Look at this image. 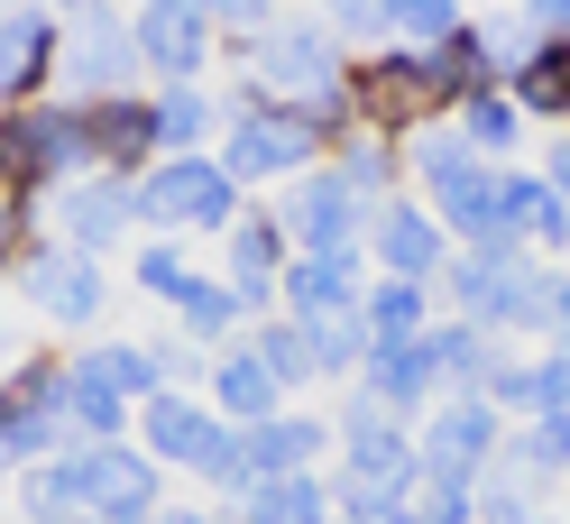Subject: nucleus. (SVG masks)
<instances>
[{
	"label": "nucleus",
	"mask_w": 570,
	"mask_h": 524,
	"mask_svg": "<svg viewBox=\"0 0 570 524\" xmlns=\"http://www.w3.org/2000/svg\"><path fill=\"white\" fill-rule=\"evenodd\" d=\"M75 175H92L75 101H38V111H0V202H38V212H47V194H65Z\"/></svg>",
	"instance_id": "f257e3e1"
},
{
	"label": "nucleus",
	"mask_w": 570,
	"mask_h": 524,
	"mask_svg": "<svg viewBox=\"0 0 570 524\" xmlns=\"http://www.w3.org/2000/svg\"><path fill=\"white\" fill-rule=\"evenodd\" d=\"M129 442L148 451L157 469H194V478H212V487H230V497H239V433L203 396H185V387L148 396V405L129 414Z\"/></svg>",
	"instance_id": "f03ea898"
},
{
	"label": "nucleus",
	"mask_w": 570,
	"mask_h": 524,
	"mask_svg": "<svg viewBox=\"0 0 570 524\" xmlns=\"http://www.w3.org/2000/svg\"><path fill=\"white\" fill-rule=\"evenodd\" d=\"M56 451H75V424H65V359L56 349H28V359L0 368V461L38 469Z\"/></svg>",
	"instance_id": "7ed1b4c3"
},
{
	"label": "nucleus",
	"mask_w": 570,
	"mask_h": 524,
	"mask_svg": "<svg viewBox=\"0 0 570 524\" xmlns=\"http://www.w3.org/2000/svg\"><path fill=\"white\" fill-rule=\"evenodd\" d=\"M313 148H323V138L304 129V111H276V101L239 92L222 111V148H212V166H222L230 185H285V175H313Z\"/></svg>",
	"instance_id": "20e7f679"
},
{
	"label": "nucleus",
	"mask_w": 570,
	"mask_h": 524,
	"mask_svg": "<svg viewBox=\"0 0 570 524\" xmlns=\"http://www.w3.org/2000/svg\"><path fill=\"white\" fill-rule=\"evenodd\" d=\"M138 221H157V239H222L239 221V185L212 157H157L138 175Z\"/></svg>",
	"instance_id": "39448f33"
},
{
	"label": "nucleus",
	"mask_w": 570,
	"mask_h": 524,
	"mask_svg": "<svg viewBox=\"0 0 570 524\" xmlns=\"http://www.w3.org/2000/svg\"><path fill=\"white\" fill-rule=\"evenodd\" d=\"M120 92H148L138 83V47H129V19L120 10H75L65 19V65H56V101H120Z\"/></svg>",
	"instance_id": "423d86ee"
},
{
	"label": "nucleus",
	"mask_w": 570,
	"mask_h": 524,
	"mask_svg": "<svg viewBox=\"0 0 570 524\" xmlns=\"http://www.w3.org/2000/svg\"><path fill=\"white\" fill-rule=\"evenodd\" d=\"M38 221H56L47 239L56 249H75V258H111L120 239L138 230V175H75L65 194H47V212Z\"/></svg>",
	"instance_id": "0eeeda50"
},
{
	"label": "nucleus",
	"mask_w": 570,
	"mask_h": 524,
	"mask_svg": "<svg viewBox=\"0 0 570 524\" xmlns=\"http://www.w3.org/2000/svg\"><path fill=\"white\" fill-rule=\"evenodd\" d=\"M276 230H285V249H295V258H360V239H368V202L350 194L332 166H313V175H295V194H285Z\"/></svg>",
	"instance_id": "6e6552de"
},
{
	"label": "nucleus",
	"mask_w": 570,
	"mask_h": 524,
	"mask_svg": "<svg viewBox=\"0 0 570 524\" xmlns=\"http://www.w3.org/2000/svg\"><path fill=\"white\" fill-rule=\"evenodd\" d=\"M19 295H28V313H38L47 332H83V323H101V304H111V276H101V258H75V249H56L38 230V249L19 258Z\"/></svg>",
	"instance_id": "1a4fd4ad"
},
{
	"label": "nucleus",
	"mask_w": 570,
	"mask_h": 524,
	"mask_svg": "<svg viewBox=\"0 0 570 524\" xmlns=\"http://www.w3.org/2000/svg\"><path fill=\"white\" fill-rule=\"evenodd\" d=\"M129 47H138V75H157V92H175V83H203L222 28H212L203 0H148L129 19Z\"/></svg>",
	"instance_id": "9d476101"
},
{
	"label": "nucleus",
	"mask_w": 570,
	"mask_h": 524,
	"mask_svg": "<svg viewBox=\"0 0 570 524\" xmlns=\"http://www.w3.org/2000/svg\"><path fill=\"white\" fill-rule=\"evenodd\" d=\"M56 65H65V19L38 10V0H10V28H0V111L56 101Z\"/></svg>",
	"instance_id": "9b49d317"
},
{
	"label": "nucleus",
	"mask_w": 570,
	"mask_h": 524,
	"mask_svg": "<svg viewBox=\"0 0 570 524\" xmlns=\"http://www.w3.org/2000/svg\"><path fill=\"white\" fill-rule=\"evenodd\" d=\"M414 469L479 487V478L497 469V405H488V396H442V414H433L423 442H414Z\"/></svg>",
	"instance_id": "f8f14e48"
},
{
	"label": "nucleus",
	"mask_w": 570,
	"mask_h": 524,
	"mask_svg": "<svg viewBox=\"0 0 570 524\" xmlns=\"http://www.w3.org/2000/svg\"><path fill=\"white\" fill-rule=\"evenodd\" d=\"M341 461H350L341 478H360V487H386V497H414V478H423V469H414V433L396 424V414H377L368 396L341 414Z\"/></svg>",
	"instance_id": "ddd939ff"
},
{
	"label": "nucleus",
	"mask_w": 570,
	"mask_h": 524,
	"mask_svg": "<svg viewBox=\"0 0 570 524\" xmlns=\"http://www.w3.org/2000/svg\"><path fill=\"white\" fill-rule=\"evenodd\" d=\"M360 249L386 267V286H433V267H442V249H451V239H442V221L423 212V202H377Z\"/></svg>",
	"instance_id": "4468645a"
},
{
	"label": "nucleus",
	"mask_w": 570,
	"mask_h": 524,
	"mask_svg": "<svg viewBox=\"0 0 570 524\" xmlns=\"http://www.w3.org/2000/svg\"><path fill=\"white\" fill-rule=\"evenodd\" d=\"M83 157L92 175H148L157 166V120H148V92H120V101H83Z\"/></svg>",
	"instance_id": "2eb2a0df"
},
{
	"label": "nucleus",
	"mask_w": 570,
	"mask_h": 524,
	"mask_svg": "<svg viewBox=\"0 0 570 524\" xmlns=\"http://www.w3.org/2000/svg\"><path fill=\"white\" fill-rule=\"evenodd\" d=\"M360 295H368L360 258H285V276H276L285 323H332V313H360Z\"/></svg>",
	"instance_id": "dca6fc26"
},
{
	"label": "nucleus",
	"mask_w": 570,
	"mask_h": 524,
	"mask_svg": "<svg viewBox=\"0 0 570 524\" xmlns=\"http://www.w3.org/2000/svg\"><path fill=\"white\" fill-rule=\"evenodd\" d=\"M222 249H230V267H222V286L258 313V304H276V276H285V230H276V212H239L230 230H222Z\"/></svg>",
	"instance_id": "f3484780"
},
{
	"label": "nucleus",
	"mask_w": 570,
	"mask_h": 524,
	"mask_svg": "<svg viewBox=\"0 0 570 524\" xmlns=\"http://www.w3.org/2000/svg\"><path fill=\"white\" fill-rule=\"evenodd\" d=\"M323 442H332V433H323V424H304V414L248 424V433H239V487H258V478H304Z\"/></svg>",
	"instance_id": "a211bd4d"
},
{
	"label": "nucleus",
	"mask_w": 570,
	"mask_h": 524,
	"mask_svg": "<svg viewBox=\"0 0 570 524\" xmlns=\"http://www.w3.org/2000/svg\"><path fill=\"white\" fill-rule=\"evenodd\" d=\"M212 414H222L230 433H248V424H276L285 414V387L258 368V349H222V368H212V396H203Z\"/></svg>",
	"instance_id": "6ab92c4d"
},
{
	"label": "nucleus",
	"mask_w": 570,
	"mask_h": 524,
	"mask_svg": "<svg viewBox=\"0 0 570 524\" xmlns=\"http://www.w3.org/2000/svg\"><path fill=\"white\" fill-rule=\"evenodd\" d=\"M148 120H157V157H212L222 101H212L203 83H175V92H148Z\"/></svg>",
	"instance_id": "aec40b11"
},
{
	"label": "nucleus",
	"mask_w": 570,
	"mask_h": 524,
	"mask_svg": "<svg viewBox=\"0 0 570 524\" xmlns=\"http://www.w3.org/2000/svg\"><path fill=\"white\" fill-rule=\"evenodd\" d=\"M360 332H368V349L433 340V286H368L360 295Z\"/></svg>",
	"instance_id": "412c9836"
},
{
	"label": "nucleus",
	"mask_w": 570,
	"mask_h": 524,
	"mask_svg": "<svg viewBox=\"0 0 570 524\" xmlns=\"http://www.w3.org/2000/svg\"><path fill=\"white\" fill-rule=\"evenodd\" d=\"M239 524H332V487L323 478H258V487H239Z\"/></svg>",
	"instance_id": "4be33fe9"
},
{
	"label": "nucleus",
	"mask_w": 570,
	"mask_h": 524,
	"mask_svg": "<svg viewBox=\"0 0 570 524\" xmlns=\"http://www.w3.org/2000/svg\"><path fill=\"white\" fill-rule=\"evenodd\" d=\"M129 396H111L83 359H65V424H75V442H129Z\"/></svg>",
	"instance_id": "5701e85b"
},
{
	"label": "nucleus",
	"mask_w": 570,
	"mask_h": 524,
	"mask_svg": "<svg viewBox=\"0 0 570 524\" xmlns=\"http://www.w3.org/2000/svg\"><path fill=\"white\" fill-rule=\"evenodd\" d=\"M83 368H92L111 396H129V405H148V396L175 387V359H157V349H138V340H101V349H83Z\"/></svg>",
	"instance_id": "b1692460"
},
{
	"label": "nucleus",
	"mask_w": 570,
	"mask_h": 524,
	"mask_svg": "<svg viewBox=\"0 0 570 524\" xmlns=\"http://www.w3.org/2000/svg\"><path fill=\"white\" fill-rule=\"evenodd\" d=\"M507 239H543V249H570V202L543 185V175H507Z\"/></svg>",
	"instance_id": "393cba45"
},
{
	"label": "nucleus",
	"mask_w": 570,
	"mask_h": 524,
	"mask_svg": "<svg viewBox=\"0 0 570 524\" xmlns=\"http://www.w3.org/2000/svg\"><path fill=\"white\" fill-rule=\"evenodd\" d=\"M129 276H138V295H157V304H185V286H194V249L185 239H138L129 249Z\"/></svg>",
	"instance_id": "a878e982"
},
{
	"label": "nucleus",
	"mask_w": 570,
	"mask_h": 524,
	"mask_svg": "<svg viewBox=\"0 0 570 524\" xmlns=\"http://www.w3.org/2000/svg\"><path fill=\"white\" fill-rule=\"evenodd\" d=\"M295 332H304V359H313V377L368 368V332H360V313H332V323H295Z\"/></svg>",
	"instance_id": "bb28decb"
},
{
	"label": "nucleus",
	"mask_w": 570,
	"mask_h": 524,
	"mask_svg": "<svg viewBox=\"0 0 570 524\" xmlns=\"http://www.w3.org/2000/svg\"><path fill=\"white\" fill-rule=\"evenodd\" d=\"M175 323H185L194 340H230V332L248 323V304L222 286V276H194V286H185V304H175Z\"/></svg>",
	"instance_id": "cd10ccee"
},
{
	"label": "nucleus",
	"mask_w": 570,
	"mask_h": 524,
	"mask_svg": "<svg viewBox=\"0 0 570 524\" xmlns=\"http://www.w3.org/2000/svg\"><path fill=\"white\" fill-rule=\"evenodd\" d=\"M515 129H524V111H515L507 92H488V101H460V138L479 148V166H488L497 148H515Z\"/></svg>",
	"instance_id": "c85d7f7f"
},
{
	"label": "nucleus",
	"mask_w": 570,
	"mask_h": 524,
	"mask_svg": "<svg viewBox=\"0 0 570 524\" xmlns=\"http://www.w3.org/2000/svg\"><path fill=\"white\" fill-rule=\"evenodd\" d=\"M248 349H258V368L276 377V387H304V377H313V359H304V332L285 323V313H276V323H258V332H248Z\"/></svg>",
	"instance_id": "c756f323"
},
{
	"label": "nucleus",
	"mask_w": 570,
	"mask_h": 524,
	"mask_svg": "<svg viewBox=\"0 0 570 524\" xmlns=\"http://www.w3.org/2000/svg\"><path fill=\"white\" fill-rule=\"evenodd\" d=\"M470 166H479V148H470L460 129H433V138L414 148V175H423V185H451V175H470Z\"/></svg>",
	"instance_id": "7c9ffc66"
},
{
	"label": "nucleus",
	"mask_w": 570,
	"mask_h": 524,
	"mask_svg": "<svg viewBox=\"0 0 570 524\" xmlns=\"http://www.w3.org/2000/svg\"><path fill=\"white\" fill-rule=\"evenodd\" d=\"M479 524H543V515H533V497H524V478H507V469H488V478H479Z\"/></svg>",
	"instance_id": "2f4dec72"
},
{
	"label": "nucleus",
	"mask_w": 570,
	"mask_h": 524,
	"mask_svg": "<svg viewBox=\"0 0 570 524\" xmlns=\"http://www.w3.org/2000/svg\"><path fill=\"white\" fill-rule=\"evenodd\" d=\"M28 249H38V202H0V276H19Z\"/></svg>",
	"instance_id": "473e14b6"
},
{
	"label": "nucleus",
	"mask_w": 570,
	"mask_h": 524,
	"mask_svg": "<svg viewBox=\"0 0 570 524\" xmlns=\"http://www.w3.org/2000/svg\"><path fill=\"white\" fill-rule=\"evenodd\" d=\"M543 185H552V194H561V202H570V148H561V157H552V175H543Z\"/></svg>",
	"instance_id": "72a5a7b5"
},
{
	"label": "nucleus",
	"mask_w": 570,
	"mask_h": 524,
	"mask_svg": "<svg viewBox=\"0 0 570 524\" xmlns=\"http://www.w3.org/2000/svg\"><path fill=\"white\" fill-rule=\"evenodd\" d=\"M157 524H212V515H185V506H157Z\"/></svg>",
	"instance_id": "f704fd0d"
},
{
	"label": "nucleus",
	"mask_w": 570,
	"mask_h": 524,
	"mask_svg": "<svg viewBox=\"0 0 570 524\" xmlns=\"http://www.w3.org/2000/svg\"><path fill=\"white\" fill-rule=\"evenodd\" d=\"M10 478H19V469H10V461H0V497H10Z\"/></svg>",
	"instance_id": "c9c22d12"
},
{
	"label": "nucleus",
	"mask_w": 570,
	"mask_h": 524,
	"mask_svg": "<svg viewBox=\"0 0 570 524\" xmlns=\"http://www.w3.org/2000/svg\"><path fill=\"white\" fill-rule=\"evenodd\" d=\"M0 28H10V0H0Z\"/></svg>",
	"instance_id": "e433bc0d"
},
{
	"label": "nucleus",
	"mask_w": 570,
	"mask_h": 524,
	"mask_svg": "<svg viewBox=\"0 0 570 524\" xmlns=\"http://www.w3.org/2000/svg\"><path fill=\"white\" fill-rule=\"evenodd\" d=\"M65 524H92V515H65Z\"/></svg>",
	"instance_id": "4c0bfd02"
}]
</instances>
